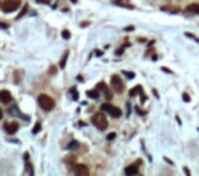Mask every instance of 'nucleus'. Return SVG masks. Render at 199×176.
<instances>
[{
    "label": "nucleus",
    "mask_w": 199,
    "mask_h": 176,
    "mask_svg": "<svg viewBox=\"0 0 199 176\" xmlns=\"http://www.w3.org/2000/svg\"><path fill=\"white\" fill-rule=\"evenodd\" d=\"M38 103H39L42 110H45V111H52L56 106L54 99H52L49 95H45V94H42L38 96Z\"/></svg>",
    "instance_id": "nucleus-1"
},
{
    "label": "nucleus",
    "mask_w": 199,
    "mask_h": 176,
    "mask_svg": "<svg viewBox=\"0 0 199 176\" xmlns=\"http://www.w3.org/2000/svg\"><path fill=\"white\" fill-rule=\"evenodd\" d=\"M92 123L98 127L99 130H106L107 126H109V121H107L106 115L103 113H96L95 115L92 116Z\"/></svg>",
    "instance_id": "nucleus-2"
},
{
    "label": "nucleus",
    "mask_w": 199,
    "mask_h": 176,
    "mask_svg": "<svg viewBox=\"0 0 199 176\" xmlns=\"http://www.w3.org/2000/svg\"><path fill=\"white\" fill-rule=\"evenodd\" d=\"M20 5V0H6V2L2 3V11L6 14L14 12L19 8Z\"/></svg>",
    "instance_id": "nucleus-3"
},
{
    "label": "nucleus",
    "mask_w": 199,
    "mask_h": 176,
    "mask_svg": "<svg viewBox=\"0 0 199 176\" xmlns=\"http://www.w3.org/2000/svg\"><path fill=\"white\" fill-rule=\"evenodd\" d=\"M102 111L107 113L109 115L114 116V118H119V116L122 115V110H121L119 107H115V106L110 104V103H104V104H102Z\"/></svg>",
    "instance_id": "nucleus-4"
},
{
    "label": "nucleus",
    "mask_w": 199,
    "mask_h": 176,
    "mask_svg": "<svg viewBox=\"0 0 199 176\" xmlns=\"http://www.w3.org/2000/svg\"><path fill=\"white\" fill-rule=\"evenodd\" d=\"M111 87L115 92H118V94H122V92L125 91V83H123L122 79H121L118 75L111 76Z\"/></svg>",
    "instance_id": "nucleus-5"
},
{
    "label": "nucleus",
    "mask_w": 199,
    "mask_h": 176,
    "mask_svg": "<svg viewBox=\"0 0 199 176\" xmlns=\"http://www.w3.org/2000/svg\"><path fill=\"white\" fill-rule=\"evenodd\" d=\"M72 169H73L75 175H79V176L90 175V169H88V167L84 165V164H73L72 165Z\"/></svg>",
    "instance_id": "nucleus-6"
},
{
    "label": "nucleus",
    "mask_w": 199,
    "mask_h": 176,
    "mask_svg": "<svg viewBox=\"0 0 199 176\" xmlns=\"http://www.w3.org/2000/svg\"><path fill=\"white\" fill-rule=\"evenodd\" d=\"M19 130V123L18 122H11V123H6V131L8 134H15Z\"/></svg>",
    "instance_id": "nucleus-7"
},
{
    "label": "nucleus",
    "mask_w": 199,
    "mask_h": 176,
    "mask_svg": "<svg viewBox=\"0 0 199 176\" xmlns=\"http://www.w3.org/2000/svg\"><path fill=\"white\" fill-rule=\"evenodd\" d=\"M96 89L98 91H103V94H104V96H106V99H112V95L110 94V91H109V88H107V85L104 83H99L98 85H96Z\"/></svg>",
    "instance_id": "nucleus-8"
},
{
    "label": "nucleus",
    "mask_w": 199,
    "mask_h": 176,
    "mask_svg": "<svg viewBox=\"0 0 199 176\" xmlns=\"http://www.w3.org/2000/svg\"><path fill=\"white\" fill-rule=\"evenodd\" d=\"M138 165H139V161L136 162V164H131V165H129V167H126L125 173L126 175H137V173H138Z\"/></svg>",
    "instance_id": "nucleus-9"
},
{
    "label": "nucleus",
    "mask_w": 199,
    "mask_h": 176,
    "mask_svg": "<svg viewBox=\"0 0 199 176\" xmlns=\"http://www.w3.org/2000/svg\"><path fill=\"white\" fill-rule=\"evenodd\" d=\"M11 100H12V96L8 91H0V102L8 104Z\"/></svg>",
    "instance_id": "nucleus-10"
},
{
    "label": "nucleus",
    "mask_w": 199,
    "mask_h": 176,
    "mask_svg": "<svg viewBox=\"0 0 199 176\" xmlns=\"http://www.w3.org/2000/svg\"><path fill=\"white\" fill-rule=\"evenodd\" d=\"M185 12L194 14V15H198V14H199V4H198V3H192V4L187 5V8H185Z\"/></svg>",
    "instance_id": "nucleus-11"
},
{
    "label": "nucleus",
    "mask_w": 199,
    "mask_h": 176,
    "mask_svg": "<svg viewBox=\"0 0 199 176\" xmlns=\"http://www.w3.org/2000/svg\"><path fill=\"white\" fill-rule=\"evenodd\" d=\"M141 92H142V87H141V85H137V87H134V88L130 89L129 95H130V96H136V95L141 94Z\"/></svg>",
    "instance_id": "nucleus-12"
},
{
    "label": "nucleus",
    "mask_w": 199,
    "mask_h": 176,
    "mask_svg": "<svg viewBox=\"0 0 199 176\" xmlns=\"http://www.w3.org/2000/svg\"><path fill=\"white\" fill-rule=\"evenodd\" d=\"M87 95L90 97H92V99H98V97H99V91L95 88V89H92V91H88Z\"/></svg>",
    "instance_id": "nucleus-13"
},
{
    "label": "nucleus",
    "mask_w": 199,
    "mask_h": 176,
    "mask_svg": "<svg viewBox=\"0 0 199 176\" xmlns=\"http://www.w3.org/2000/svg\"><path fill=\"white\" fill-rule=\"evenodd\" d=\"M68 56H69V51H65L64 57L61 58V61H60V68H65V65H66V58H68Z\"/></svg>",
    "instance_id": "nucleus-14"
},
{
    "label": "nucleus",
    "mask_w": 199,
    "mask_h": 176,
    "mask_svg": "<svg viewBox=\"0 0 199 176\" xmlns=\"http://www.w3.org/2000/svg\"><path fill=\"white\" fill-rule=\"evenodd\" d=\"M80 146V144L77 142V141H72L71 144H68V146H66V149H69V150H72V149H77Z\"/></svg>",
    "instance_id": "nucleus-15"
},
{
    "label": "nucleus",
    "mask_w": 199,
    "mask_h": 176,
    "mask_svg": "<svg viewBox=\"0 0 199 176\" xmlns=\"http://www.w3.org/2000/svg\"><path fill=\"white\" fill-rule=\"evenodd\" d=\"M26 172L30 173V175H34V171H33V167H31V164H29V160H26Z\"/></svg>",
    "instance_id": "nucleus-16"
},
{
    "label": "nucleus",
    "mask_w": 199,
    "mask_h": 176,
    "mask_svg": "<svg viewBox=\"0 0 199 176\" xmlns=\"http://www.w3.org/2000/svg\"><path fill=\"white\" fill-rule=\"evenodd\" d=\"M41 129H42L41 123H39V122H37L35 126H34V129H33V134H38V133L41 131Z\"/></svg>",
    "instance_id": "nucleus-17"
},
{
    "label": "nucleus",
    "mask_w": 199,
    "mask_h": 176,
    "mask_svg": "<svg viewBox=\"0 0 199 176\" xmlns=\"http://www.w3.org/2000/svg\"><path fill=\"white\" fill-rule=\"evenodd\" d=\"M71 94H72V97H73V100H77L79 99V94H77V89L75 88H71Z\"/></svg>",
    "instance_id": "nucleus-18"
},
{
    "label": "nucleus",
    "mask_w": 199,
    "mask_h": 176,
    "mask_svg": "<svg viewBox=\"0 0 199 176\" xmlns=\"http://www.w3.org/2000/svg\"><path fill=\"white\" fill-rule=\"evenodd\" d=\"M27 7H29V5H25V7L22 8V11H20V12H19V15L17 16V19H20V18H23V15H25L26 12H27Z\"/></svg>",
    "instance_id": "nucleus-19"
},
{
    "label": "nucleus",
    "mask_w": 199,
    "mask_h": 176,
    "mask_svg": "<svg viewBox=\"0 0 199 176\" xmlns=\"http://www.w3.org/2000/svg\"><path fill=\"white\" fill-rule=\"evenodd\" d=\"M63 38H64V39H69V38H71V32H69L68 30H64V31H63Z\"/></svg>",
    "instance_id": "nucleus-20"
},
{
    "label": "nucleus",
    "mask_w": 199,
    "mask_h": 176,
    "mask_svg": "<svg viewBox=\"0 0 199 176\" xmlns=\"http://www.w3.org/2000/svg\"><path fill=\"white\" fill-rule=\"evenodd\" d=\"M38 4H49L50 3V0H35Z\"/></svg>",
    "instance_id": "nucleus-21"
},
{
    "label": "nucleus",
    "mask_w": 199,
    "mask_h": 176,
    "mask_svg": "<svg viewBox=\"0 0 199 176\" xmlns=\"http://www.w3.org/2000/svg\"><path fill=\"white\" fill-rule=\"evenodd\" d=\"M115 135H117V134H115V133H110V134L107 135V140H109V141L114 140V138H115Z\"/></svg>",
    "instance_id": "nucleus-22"
},
{
    "label": "nucleus",
    "mask_w": 199,
    "mask_h": 176,
    "mask_svg": "<svg viewBox=\"0 0 199 176\" xmlns=\"http://www.w3.org/2000/svg\"><path fill=\"white\" fill-rule=\"evenodd\" d=\"M185 35H187V37H190V38H194V39H195L196 42H199V38H198V37H195V35L190 34V32H185Z\"/></svg>",
    "instance_id": "nucleus-23"
},
{
    "label": "nucleus",
    "mask_w": 199,
    "mask_h": 176,
    "mask_svg": "<svg viewBox=\"0 0 199 176\" xmlns=\"http://www.w3.org/2000/svg\"><path fill=\"white\" fill-rule=\"evenodd\" d=\"M183 100H184V102H190V100H191V97L188 96L187 94H183Z\"/></svg>",
    "instance_id": "nucleus-24"
},
{
    "label": "nucleus",
    "mask_w": 199,
    "mask_h": 176,
    "mask_svg": "<svg viewBox=\"0 0 199 176\" xmlns=\"http://www.w3.org/2000/svg\"><path fill=\"white\" fill-rule=\"evenodd\" d=\"M123 73H125V75L127 76L129 79H133V77H134V73H129V72H123Z\"/></svg>",
    "instance_id": "nucleus-25"
},
{
    "label": "nucleus",
    "mask_w": 199,
    "mask_h": 176,
    "mask_svg": "<svg viewBox=\"0 0 199 176\" xmlns=\"http://www.w3.org/2000/svg\"><path fill=\"white\" fill-rule=\"evenodd\" d=\"M161 69H163L164 72H167V73H173L171 69H168V68H165V66H163V68H161Z\"/></svg>",
    "instance_id": "nucleus-26"
},
{
    "label": "nucleus",
    "mask_w": 199,
    "mask_h": 176,
    "mask_svg": "<svg viewBox=\"0 0 199 176\" xmlns=\"http://www.w3.org/2000/svg\"><path fill=\"white\" fill-rule=\"evenodd\" d=\"M0 27H2V29H8V24H6V23H0Z\"/></svg>",
    "instance_id": "nucleus-27"
},
{
    "label": "nucleus",
    "mask_w": 199,
    "mask_h": 176,
    "mask_svg": "<svg viewBox=\"0 0 199 176\" xmlns=\"http://www.w3.org/2000/svg\"><path fill=\"white\" fill-rule=\"evenodd\" d=\"M54 73H56V68L52 66V68H50V75H54Z\"/></svg>",
    "instance_id": "nucleus-28"
},
{
    "label": "nucleus",
    "mask_w": 199,
    "mask_h": 176,
    "mask_svg": "<svg viewBox=\"0 0 199 176\" xmlns=\"http://www.w3.org/2000/svg\"><path fill=\"white\" fill-rule=\"evenodd\" d=\"M125 30H126V31H131V30H134V27L133 26H129V27H126Z\"/></svg>",
    "instance_id": "nucleus-29"
},
{
    "label": "nucleus",
    "mask_w": 199,
    "mask_h": 176,
    "mask_svg": "<svg viewBox=\"0 0 199 176\" xmlns=\"http://www.w3.org/2000/svg\"><path fill=\"white\" fill-rule=\"evenodd\" d=\"M2 118H3V111L0 110V119H2Z\"/></svg>",
    "instance_id": "nucleus-30"
}]
</instances>
